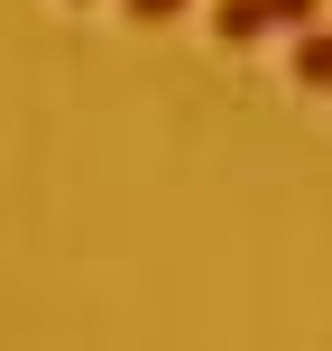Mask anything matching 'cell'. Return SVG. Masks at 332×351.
<instances>
[{
	"label": "cell",
	"mask_w": 332,
	"mask_h": 351,
	"mask_svg": "<svg viewBox=\"0 0 332 351\" xmlns=\"http://www.w3.org/2000/svg\"><path fill=\"white\" fill-rule=\"evenodd\" d=\"M314 10L323 0H222V10H212V47H259V37H305L314 28Z\"/></svg>",
	"instance_id": "1"
},
{
	"label": "cell",
	"mask_w": 332,
	"mask_h": 351,
	"mask_svg": "<svg viewBox=\"0 0 332 351\" xmlns=\"http://www.w3.org/2000/svg\"><path fill=\"white\" fill-rule=\"evenodd\" d=\"M296 84H314V93H332V28L314 19V28L296 37Z\"/></svg>",
	"instance_id": "2"
},
{
	"label": "cell",
	"mask_w": 332,
	"mask_h": 351,
	"mask_svg": "<svg viewBox=\"0 0 332 351\" xmlns=\"http://www.w3.org/2000/svg\"><path fill=\"white\" fill-rule=\"evenodd\" d=\"M129 19H185V0H120Z\"/></svg>",
	"instance_id": "3"
}]
</instances>
